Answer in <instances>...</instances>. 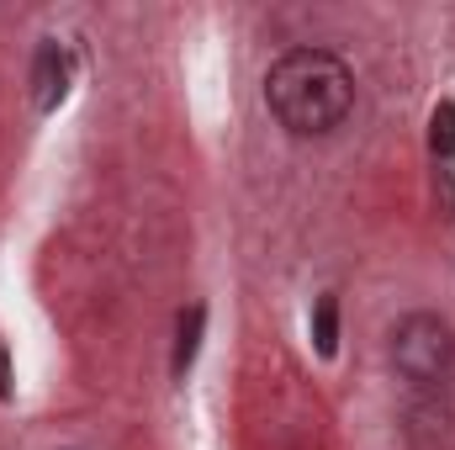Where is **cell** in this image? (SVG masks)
Returning a JSON list of instances; mask_svg holds the SVG:
<instances>
[{"instance_id":"cell-4","label":"cell","mask_w":455,"mask_h":450,"mask_svg":"<svg viewBox=\"0 0 455 450\" xmlns=\"http://www.w3.org/2000/svg\"><path fill=\"white\" fill-rule=\"evenodd\" d=\"M202 334H207V308H202V302L180 308V318H175V355H170V376H175V382H186V371L196 366Z\"/></svg>"},{"instance_id":"cell-2","label":"cell","mask_w":455,"mask_h":450,"mask_svg":"<svg viewBox=\"0 0 455 450\" xmlns=\"http://www.w3.org/2000/svg\"><path fill=\"white\" fill-rule=\"evenodd\" d=\"M392 371L419 392L445 387L455 371V329L440 313H403L392 324Z\"/></svg>"},{"instance_id":"cell-1","label":"cell","mask_w":455,"mask_h":450,"mask_svg":"<svg viewBox=\"0 0 455 450\" xmlns=\"http://www.w3.org/2000/svg\"><path fill=\"white\" fill-rule=\"evenodd\" d=\"M265 107L291 138H329L355 112V69L334 48H286L265 69Z\"/></svg>"},{"instance_id":"cell-5","label":"cell","mask_w":455,"mask_h":450,"mask_svg":"<svg viewBox=\"0 0 455 450\" xmlns=\"http://www.w3.org/2000/svg\"><path fill=\"white\" fill-rule=\"evenodd\" d=\"M313 350L323 360L339 355V297H318L313 302Z\"/></svg>"},{"instance_id":"cell-7","label":"cell","mask_w":455,"mask_h":450,"mask_svg":"<svg viewBox=\"0 0 455 450\" xmlns=\"http://www.w3.org/2000/svg\"><path fill=\"white\" fill-rule=\"evenodd\" d=\"M0 398H11V366H5V344H0Z\"/></svg>"},{"instance_id":"cell-3","label":"cell","mask_w":455,"mask_h":450,"mask_svg":"<svg viewBox=\"0 0 455 450\" xmlns=\"http://www.w3.org/2000/svg\"><path fill=\"white\" fill-rule=\"evenodd\" d=\"M69 96V53L48 37L32 59V107L37 112H59V101Z\"/></svg>"},{"instance_id":"cell-6","label":"cell","mask_w":455,"mask_h":450,"mask_svg":"<svg viewBox=\"0 0 455 450\" xmlns=\"http://www.w3.org/2000/svg\"><path fill=\"white\" fill-rule=\"evenodd\" d=\"M429 149H435V159H455V101H440L435 117H429Z\"/></svg>"}]
</instances>
